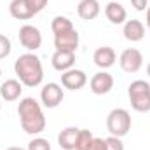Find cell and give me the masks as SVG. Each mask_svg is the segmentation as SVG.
<instances>
[{
    "label": "cell",
    "instance_id": "cell-1",
    "mask_svg": "<svg viewBox=\"0 0 150 150\" xmlns=\"http://www.w3.org/2000/svg\"><path fill=\"white\" fill-rule=\"evenodd\" d=\"M18 115H19V122H21V127L26 134H32V136H37L40 134L45 126H47V120H45V115L42 112V107L35 98H23L18 105Z\"/></svg>",
    "mask_w": 150,
    "mask_h": 150
},
{
    "label": "cell",
    "instance_id": "cell-2",
    "mask_svg": "<svg viewBox=\"0 0 150 150\" xmlns=\"http://www.w3.org/2000/svg\"><path fill=\"white\" fill-rule=\"evenodd\" d=\"M14 72L19 82L26 87H37L44 80V67L35 52L21 54L14 63Z\"/></svg>",
    "mask_w": 150,
    "mask_h": 150
},
{
    "label": "cell",
    "instance_id": "cell-3",
    "mask_svg": "<svg viewBox=\"0 0 150 150\" xmlns=\"http://www.w3.org/2000/svg\"><path fill=\"white\" fill-rule=\"evenodd\" d=\"M127 98L133 110L140 113L150 112V84L147 80H133L127 86Z\"/></svg>",
    "mask_w": 150,
    "mask_h": 150
},
{
    "label": "cell",
    "instance_id": "cell-4",
    "mask_svg": "<svg viewBox=\"0 0 150 150\" xmlns=\"http://www.w3.org/2000/svg\"><path fill=\"white\" fill-rule=\"evenodd\" d=\"M107 131L110 136L124 138L131 131V113L126 108H113L107 115Z\"/></svg>",
    "mask_w": 150,
    "mask_h": 150
},
{
    "label": "cell",
    "instance_id": "cell-5",
    "mask_svg": "<svg viewBox=\"0 0 150 150\" xmlns=\"http://www.w3.org/2000/svg\"><path fill=\"white\" fill-rule=\"evenodd\" d=\"M19 44L28 51V52H35L42 45V33L37 26L33 25H23L19 28Z\"/></svg>",
    "mask_w": 150,
    "mask_h": 150
},
{
    "label": "cell",
    "instance_id": "cell-6",
    "mask_svg": "<svg viewBox=\"0 0 150 150\" xmlns=\"http://www.w3.org/2000/svg\"><path fill=\"white\" fill-rule=\"evenodd\" d=\"M119 65L126 74H136L142 67H143V56L138 49L129 47L124 49L119 56Z\"/></svg>",
    "mask_w": 150,
    "mask_h": 150
},
{
    "label": "cell",
    "instance_id": "cell-7",
    "mask_svg": "<svg viewBox=\"0 0 150 150\" xmlns=\"http://www.w3.org/2000/svg\"><path fill=\"white\" fill-rule=\"evenodd\" d=\"M65 98V91L59 84L49 82L40 89V101L45 108H56Z\"/></svg>",
    "mask_w": 150,
    "mask_h": 150
},
{
    "label": "cell",
    "instance_id": "cell-8",
    "mask_svg": "<svg viewBox=\"0 0 150 150\" xmlns=\"http://www.w3.org/2000/svg\"><path fill=\"white\" fill-rule=\"evenodd\" d=\"M113 77L108 72H98L91 77V82H89V87L94 94L98 96H103V94H108L110 91L113 89Z\"/></svg>",
    "mask_w": 150,
    "mask_h": 150
},
{
    "label": "cell",
    "instance_id": "cell-9",
    "mask_svg": "<svg viewBox=\"0 0 150 150\" xmlns=\"http://www.w3.org/2000/svg\"><path fill=\"white\" fill-rule=\"evenodd\" d=\"M87 84V75L82 70H77V68H70L67 72L61 74V86L65 89H70V91H79L82 89L84 86Z\"/></svg>",
    "mask_w": 150,
    "mask_h": 150
},
{
    "label": "cell",
    "instance_id": "cell-10",
    "mask_svg": "<svg viewBox=\"0 0 150 150\" xmlns=\"http://www.w3.org/2000/svg\"><path fill=\"white\" fill-rule=\"evenodd\" d=\"M54 47H56V51H72V52H75L77 47H79V33H77V30L74 28L70 32L54 35Z\"/></svg>",
    "mask_w": 150,
    "mask_h": 150
},
{
    "label": "cell",
    "instance_id": "cell-11",
    "mask_svg": "<svg viewBox=\"0 0 150 150\" xmlns=\"http://www.w3.org/2000/svg\"><path fill=\"white\" fill-rule=\"evenodd\" d=\"M93 61H94V65H96L98 68L107 70V68H110V67L115 65V61H117V54H115V51H113L112 47L103 45V47H98V49L94 51V54H93Z\"/></svg>",
    "mask_w": 150,
    "mask_h": 150
},
{
    "label": "cell",
    "instance_id": "cell-12",
    "mask_svg": "<svg viewBox=\"0 0 150 150\" xmlns=\"http://www.w3.org/2000/svg\"><path fill=\"white\" fill-rule=\"evenodd\" d=\"M51 63H52V68L58 70V72H67L70 68H74L75 65V52L72 51H56L51 58Z\"/></svg>",
    "mask_w": 150,
    "mask_h": 150
},
{
    "label": "cell",
    "instance_id": "cell-13",
    "mask_svg": "<svg viewBox=\"0 0 150 150\" xmlns=\"http://www.w3.org/2000/svg\"><path fill=\"white\" fill-rule=\"evenodd\" d=\"M9 12L14 19H32L37 14L28 0H12L9 4Z\"/></svg>",
    "mask_w": 150,
    "mask_h": 150
},
{
    "label": "cell",
    "instance_id": "cell-14",
    "mask_svg": "<svg viewBox=\"0 0 150 150\" xmlns=\"http://www.w3.org/2000/svg\"><path fill=\"white\" fill-rule=\"evenodd\" d=\"M105 16L112 25H124L127 21V12H126L124 5L120 2H115V0L108 2L105 5Z\"/></svg>",
    "mask_w": 150,
    "mask_h": 150
},
{
    "label": "cell",
    "instance_id": "cell-15",
    "mask_svg": "<svg viewBox=\"0 0 150 150\" xmlns=\"http://www.w3.org/2000/svg\"><path fill=\"white\" fill-rule=\"evenodd\" d=\"M124 38L129 42H140L145 37V25L140 19H127L124 23Z\"/></svg>",
    "mask_w": 150,
    "mask_h": 150
},
{
    "label": "cell",
    "instance_id": "cell-16",
    "mask_svg": "<svg viewBox=\"0 0 150 150\" xmlns=\"http://www.w3.org/2000/svg\"><path fill=\"white\" fill-rule=\"evenodd\" d=\"M23 93V84L16 79H9L0 86V98L5 101H16L21 98Z\"/></svg>",
    "mask_w": 150,
    "mask_h": 150
},
{
    "label": "cell",
    "instance_id": "cell-17",
    "mask_svg": "<svg viewBox=\"0 0 150 150\" xmlns=\"http://www.w3.org/2000/svg\"><path fill=\"white\" fill-rule=\"evenodd\" d=\"M100 11H101V5H100L98 0H80L79 5H77V14L84 21L96 19Z\"/></svg>",
    "mask_w": 150,
    "mask_h": 150
},
{
    "label": "cell",
    "instance_id": "cell-18",
    "mask_svg": "<svg viewBox=\"0 0 150 150\" xmlns=\"http://www.w3.org/2000/svg\"><path fill=\"white\" fill-rule=\"evenodd\" d=\"M77 136H79V127H65L59 134H58V145L63 150H75L77 145Z\"/></svg>",
    "mask_w": 150,
    "mask_h": 150
},
{
    "label": "cell",
    "instance_id": "cell-19",
    "mask_svg": "<svg viewBox=\"0 0 150 150\" xmlns=\"http://www.w3.org/2000/svg\"><path fill=\"white\" fill-rule=\"evenodd\" d=\"M74 28L75 26H74V23H72V19H68L67 16H56V18L52 19V23H51V30H52L54 35L70 32V30H74Z\"/></svg>",
    "mask_w": 150,
    "mask_h": 150
},
{
    "label": "cell",
    "instance_id": "cell-20",
    "mask_svg": "<svg viewBox=\"0 0 150 150\" xmlns=\"http://www.w3.org/2000/svg\"><path fill=\"white\" fill-rule=\"evenodd\" d=\"M93 140H94V136H93V133H91L89 129H79L75 150H91Z\"/></svg>",
    "mask_w": 150,
    "mask_h": 150
},
{
    "label": "cell",
    "instance_id": "cell-21",
    "mask_svg": "<svg viewBox=\"0 0 150 150\" xmlns=\"http://www.w3.org/2000/svg\"><path fill=\"white\" fill-rule=\"evenodd\" d=\"M26 150H51V143L45 140V138H33L30 143H28V149Z\"/></svg>",
    "mask_w": 150,
    "mask_h": 150
},
{
    "label": "cell",
    "instance_id": "cell-22",
    "mask_svg": "<svg viewBox=\"0 0 150 150\" xmlns=\"http://www.w3.org/2000/svg\"><path fill=\"white\" fill-rule=\"evenodd\" d=\"M12 51V44H11V38L5 37L0 33V59H5Z\"/></svg>",
    "mask_w": 150,
    "mask_h": 150
},
{
    "label": "cell",
    "instance_id": "cell-23",
    "mask_svg": "<svg viewBox=\"0 0 150 150\" xmlns=\"http://www.w3.org/2000/svg\"><path fill=\"white\" fill-rule=\"evenodd\" d=\"M105 142H107V150H124L122 138H117V136H108V138H105Z\"/></svg>",
    "mask_w": 150,
    "mask_h": 150
},
{
    "label": "cell",
    "instance_id": "cell-24",
    "mask_svg": "<svg viewBox=\"0 0 150 150\" xmlns=\"http://www.w3.org/2000/svg\"><path fill=\"white\" fill-rule=\"evenodd\" d=\"M91 150H107V142L105 138H96L93 140V145H91Z\"/></svg>",
    "mask_w": 150,
    "mask_h": 150
},
{
    "label": "cell",
    "instance_id": "cell-25",
    "mask_svg": "<svg viewBox=\"0 0 150 150\" xmlns=\"http://www.w3.org/2000/svg\"><path fill=\"white\" fill-rule=\"evenodd\" d=\"M28 2H30V5L33 7V11L38 14V12L47 5V2H49V0H28Z\"/></svg>",
    "mask_w": 150,
    "mask_h": 150
},
{
    "label": "cell",
    "instance_id": "cell-26",
    "mask_svg": "<svg viewBox=\"0 0 150 150\" xmlns=\"http://www.w3.org/2000/svg\"><path fill=\"white\" fill-rule=\"evenodd\" d=\"M131 5H133L136 11H147L149 0H131Z\"/></svg>",
    "mask_w": 150,
    "mask_h": 150
},
{
    "label": "cell",
    "instance_id": "cell-27",
    "mask_svg": "<svg viewBox=\"0 0 150 150\" xmlns=\"http://www.w3.org/2000/svg\"><path fill=\"white\" fill-rule=\"evenodd\" d=\"M145 21H147V28L150 30V5L147 7V11H145Z\"/></svg>",
    "mask_w": 150,
    "mask_h": 150
},
{
    "label": "cell",
    "instance_id": "cell-28",
    "mask_svg": "<svg viewBox=\"0 0 150 150\" xmlns=\"http://www.w3.org/2000/svg\"><path fill=\"white\" fill-rule=\"evenodd\" d=\"M5 150H26V149H21V147H9V149Z\"/></svg>",
    "mask_w": 150,
    "mask_h": 150
},
{
    "label": "cell",
    "instance_id": "cell-29",
    "mask_svg": "<svg viewBox=\"0 0 150 150\" xmlns=\"http://www.w3.org/2000/svg\"><path fill=\"white\" fill-rule=\"evenodd\" d=\"M147 75L150 77V61H149V65H147Z\"/></svg>",
    "mask_w": 150,
    "mask_h": 150
},
{
    "label": "cell",
    "instance_id": "cell-30",
    "mask_svg": "<svg viewBox=\"0 0 150 150\" xmlns=\"http://www.w3.org/2000/svg\"><path fill=\"white\" fill-rule=\"evenodd\" d=\"M0 77H2V70H0Z\"/></svg>",
    "mask_w": 150,
    "mask_h": 150
},
{
    "label": "cell",
    "instance_id": "cell-31",
    "mask_svg": "<svg viewBox=\"0 0 150 150\" xmlns=\"http://www.w3.org/2000/svg\"><path fill=\"white\" fill-rule=\"evenodd\" d=\"M0 108H2V103H0Z\"/></svg>",
    "mask_w": 150,
    "mask_h": 150
}]
</instances>
